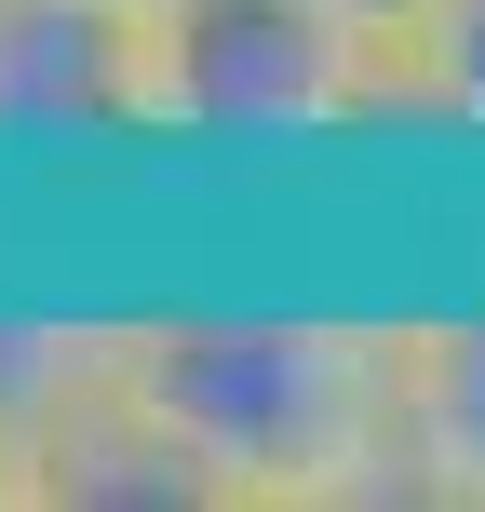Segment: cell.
Returning <instances> with one entry per match:
<instances>
[{"mask_svg":"<svg viewBox=\"0 0 485 512\" xmlns=\"http://www.w3.org/2000/svg\"><path fill=\"white\" fill-rule=\"evenodd\" d=\"M108 391L189 459L203 512H391L405 499V310L149 297L108 324Z\"/></svg>","mask_w":485,"mask_h":512,"instance_id":"cell-1","label":"cell"},{"mask_svg":"<svg viewBox=\"0 0 485 512\" xmlns=\"http://www.w3.org/2000/svg\"><path fill=\"white\" fill-rule=\"evenodd\" d=\"M149 27V162H337L405 135V81L324 0H135Z\"/></svg>","mask_w":485,"mask_h":512,"instance_id":"cell-2","label":"cell"},{"mask_svg":"<svg viewBox=\"0 0 485 512\" xmlns=\"http://www.w3.org/2000/svg\"><path fill=\"white\" fill-rule=\"evenodd\" d=\"M0 162L14 176L149 162V27H135V0H0Z\"/></svg>","mask_w":485,"mask_h":512,"instance_id":"cell-3","label":"cell"},{"mask_svg":"<svg viewBox=\"0 0 485 512\" xmlns=\"http://www.w3.org/2000/svg\"><path fill=\"white\" fill-rule=\"evenodd\" d=\"M405 512H485V297L405 310Z\"/></svg>","mask_w":485,"mask_h":512,"instance_id":"cell-4","label":"cell"},{"mask_svg":"<svg viewBox=\"0 0 485 512\" xmlns=\"http://www.w3.org/2000/svg\"><path fill=\"white\" fill-rule=\"evenodd\" d=\"M108 324L122 310H27V297H0V459L14 472H41V445L95 405Z\"/></svg>","mask_w":485,"mask_h":512,"instance_id":"cell-5","label":"cell"},{"mask_svg":"<svg viewBox=\"0 0 485 512\" xmlns=\"http://www.w3.org/2000/svg\"><path fill=\"white\" fill-rule=\"evenodd\" d=\"M405 135L485 162V0H432V27L405 41Z\"/></svg>","mask_w":485,"mask_h":512,"instance_id":"cell-6","label":"cell"},{"mask_svg":"<svg viewBox=\"0 0 485 512\" xmlns=\"http://www.w3.org/2000/svg\"><path fill=\"white\" fill-rule=\"evenodd\" d=\"M324 14L351 27L364 54H391V81H405V41H418V27H432V0H324Z\"/></svg>","mask_w":485,"mask_h":512,"instance_id":"cell-7","label":"cell"},{"mask_svg":"<svg viewBox=\"0 0 485 512\" xmlns=\"http://www.w3.org/2000/svg\"><path fill=\"white\" fill-rule=\"evenodd\" d=\"M0 512H27V472H14V459H0Z\"/></svg>","mask_w":485,"mask_h":512,"instance_id":"cell-8","label":"cell"}]
</instances>
